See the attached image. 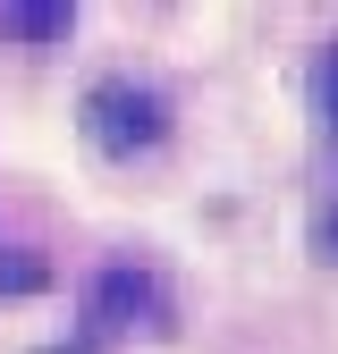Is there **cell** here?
I'll list each match as a JSON object with an SVG mask.
<instances>
[{
  "mask_svg": "<svg viewBox=\"0 0 338 354\" xmlns=\"http://www.w3.org/2000/svg\"><path fill=\"white\" fill-rule=\"evenodd\" d=\"M42 279H51V270H42L34 253H0V295H34Z\"/></svg>",
  "mask_w": 338,
  "mask_h": 354,
  "instance_id": "277c9868",
  "label": "cell"
},
{
  "mask_svg": "<svg viewBox=\"0 0 338 354\" xmlns=\"http://www.w3.org/2000/svg\"><path fill=\"white\" fill-rule=\"evenodd\" d=\"M0 26L26 34V42H60L76 26V9H68V0H17V9H0Z\"/></svg>",
  "mask_w": 338,
  "mask_h": 354,
  "instance_id": "3957f363",
  "label": "cell"
},
{
  "mask_svg": "<svg viewBox=\"0 0 338 354\" xmlns=\"http://www.w3.org/2000/svg\"><path fill=\"white\" fill-rule=\"evenodd\" d=\"M321 245H330V253H338V203H330V211H321Z\"/></svg>",
  "mask_w": 338,
  "mask_h": 354,
  "instance_id": "8992f818",
  "label": "cell"
},
{
  "mask_svg": "<svg viewBox=\"0 0 338 354\" xmlns=\"http://www.w3.org/2000/svg\"><path fill=\"white\" fill-rule=\"evenodd\" d=\"M84 136L110 160H136V152H152L169 136V102L152 84H136V76H102L94 93H84Z\"/></svg>",
  "mask_w": 338,
  "mask_h": 354,
  "instance_id": "6da1fadb",
  "label": "cell"
},
{
  "mask_svg": "<svg viewBox=\"0 0 338 354\" xmlns=\"http://www.w3.org/2000/svg\"><path fill=\"white\" fill-rule=\"evenodd\" d=\"M84 321H94V337H84V354H94L102 337H127V329H169V295H161L152 270L110 261V270L84 287Z\"/></svg>",
  "mask_w": 338,
  "mask_h": 354,
  "instance_id": "7a4b0ae2",
  "label": "cell"
},
{
  "mask_svg": "<svg viewBox=\"0 0 338 354\" xmlns=\"http://www.w3.org/2000/svg\"><path fill=\"white\" fill-rule=\"evenodd\" d=\"M313 102H321L330 136H338V42H330V51H321V68H313Z\"/></svg>",
  "mask_w": 338,
  "mask_h": 354,
  "instance_id": "5b68a950",
  "label": "cell"
}]
</instances>
